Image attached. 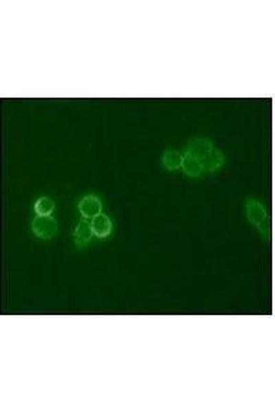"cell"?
<instances>
[{"mask_svg":"<svg viewBox=\"0 0 275 412\" xmlns=\"http://www.w3.org/2000/svg\"><path fill=\"white\" fill-rule=\"evenodd\" d=\"M183 154L186 171L195 178L219 170L225 161L223 154L206 139L192 140Z\"/></svg>","mask_w":275,"mask_h":412,"instance_id":"6da1fadb","label":"cell"},{"mask_svg":"<svg viewBox=\"0 0 275 412\" xmlns=\"http://www.w3.org/2000/svg\"><path fill=\"white\" fill-rule=\"evenodd\" d=\"M244 210L249 223L263 238L270 239V218L265 205L257 198H248L244 203Z\"/></svg>","mask_w":275,"mask_h":412,"instance_id":"7a4b0ae2","label":"cell"},{"mask_svg":"<svg viewBox=\"0 0 275 412\" xmlns=\"http://www.w3.org/2000/svg\"><path fill=\"white\" fill-rule=\"evenodd\" d=\"M31 229L36 238L50 240L56 234L58 223L52 216H36L31 222Z\"/></svg>","mask_w":275,"mask_h":412,"instance_id":"3957f363","label":"cell"},{"mask_svg":"<svg viewBox=\"0 0 275 412\" xmlns=\"http://www.w3.org/2000/svg\"><path fill=\"white\" fill-rule=\"evenodd\" d=\"M77 207L82 218L91 220L102 213V203L98 196L90 194L82 196L79 200Z\"/></svg>","mask_w":275,"mask_h":412,"instance_id":"277c9868","label":"cell"},{"mask_svg":"<svg viewBox=\"0 0 275 412\" xmlns=\"http://www.w3.org/2000/svg\"><path fill=\"white\" fill-rule=\"evenodd\" d=\"M74 244L78 248H83L91 240L94 236L90 222L81 218L76 225L72 234Z\"/></svg>","mask_w":275,"mask_h":412,"instance_id":"5b68a950","label":"cell"},{"mask_svg":"<svg viewBox=\"0 0 275 412\" xmlns=\"http://www.w3.org/2000/svg\"><path fill=\"white\" fill-rule=\"evenodd\" d=\"M94 236L100 239L109 237L113 231V222L106 214L100 213L91 220Z\"/></svg>","mask_w":275,"mask_h":412,"instance_id":"8992f818","label":"cell"},{"mask_svg":"<svg viewBox=\"0 0 275 412\" xmlns=\"http://www.w3.org/2000/svg\"><path fill=\"white\" fill-rule=\"evenodd\" d=\"M184 154L175 150H166L162 158L164 168L169 171H175L182 168Z\"/></svg>","mask_w":275,"mask_h":412,"instance_id":"52a82bcc","label":"cell"},{"mask_svg":"<svg viewBox=\"0 0 275 412\" xmlns=\"http://www.w3.org/2000/svg\"><path fill=\"white\" fill-rule=\"evenodd\" d=\"M33 209L36 216H49L55 209V203L49 196H43L36 199Z\"/></svg>","mask_w":275,"mask_h":412,"instance_id":"ba28073f","label":"cell"}]
</instances>
